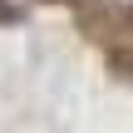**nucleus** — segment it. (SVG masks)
Listing matches in <instances>:
<instances>
[{
    "label": "nucleus",
    "mask_w": 133,
    "mask_h": 133,
    "mask_svg": "<svg viewBox=\"0 0 133 133\" xmlns=\"http://www.w3.org/2000/svg\"><path fill=\"white\" fill-rule=\"evenodd\" d=\"M128 25H133V10H128Z\"/></svg>",
    "instance_id": "f03ea898"
},
{
    "label": "nucleus",
    "mask_w": 133,
    "mask_h": 133,
    "mask_svg": "<svg viewBox=\"0 0 133 133\" xmlns=\"http://www.w3.org/2000/svg\"><path fill=\"white\" fill-rule=\"evenodd\" d=\"M15 20H20V10H15V5H5V0H0V25H15Z\"/></svg>",
    "instance_id": "f257e3e1"
}]
</instances>
